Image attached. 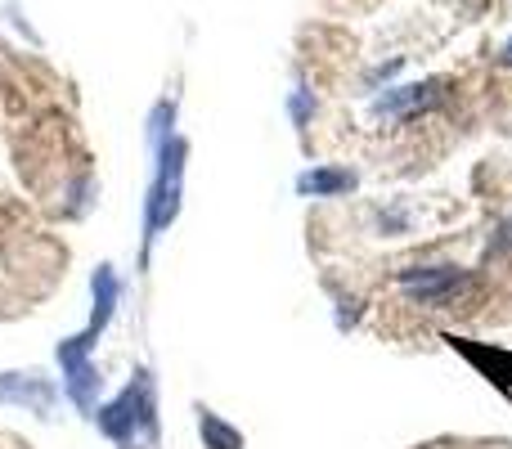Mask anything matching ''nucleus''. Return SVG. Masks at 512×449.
<instances>
[{
    "label": "nucleus",
    "instance_id": "obj_1",
    "mask_svg": "<svg viewBox=\"0 0 512 449\" xmlns=\"http://www.w3.org/2000/svg\"><path fill=\"white\" fill-rule=\"evenodd\" d=\"M400 288L418 306L441 310L454 306L472 288V270H463V265H409V270H400Z\"/></svg>",
    "mask_w": 512,
    "mask_h": 449
},
{
    "label": "nucleus",
    "instance_id": "obj_2",
    "mask_svg": "<svg viewBox=\"0 0 512 449\" xmlns=\"http://www.w3.org/2000/svg\"><path fill=\"white\" fill-rule=\"evenodd\" d=\"M180 171H185V140L171 135L162 144V162H158V180H153V203H149V234H158L162 225L176 216L180 207Z\"/></svg>",
    "mask_w": 512,
    "mask_h": 449
},
{
    "label": "nucleus",
    "instance_id": "obj_3",
    "mask_svg": "<svg viewBox=\"0 0 512 449\" xmlns=\"http://www.w3.org/2000/svg\"><path fill=\"white\" fill-rule=\"evenodd\" d=\"M99 427H104L113 441H131L135 427H144V432H153V400H149V382H131V387L122 391V396L113 400V405L99 414Z\"/></svg>",
    "mask_w": 512,
    "mask_h": 449
},
{
    "label": "nucleus",
    "instance_id": "obj_4",
    "mask_svg": "<svg viewBox=\"0 0 512 449\" xmlns=\"http://www.w3.org/2000/svg\"><path fill=\"white\" fill-rule=\"evenodd\" d=\"M297 189L306 198H342L355 189V171H342V167H315L297 180Z\"/></svg>",
    "mask_w": 512,
    "mask_h": 449
},
{
    "label": "nucleus",
    "instance_id": "obj_5",
    "mask_svg": "<svg viewBox=\"0 0 512 449\" xmlns=\"http://www.w3.org/2000/svg\"><path fill=\"white\" fill-rule=\"evenodd\" d=\"M198 432H203L207 449H243V436L234 432L230 423H221L216 414H207V409H203V418H198Z\"/></svg>",
    "mask_w": 512,
    "mask_h": 449
},
{
    "label": "nucleus",
    "instance_id": "obj_6",
    "mask_svg": "<svg viewBox=\"0 0 512 449\" xmlns=\"http://www.w3.org/2000/svg\"><path fill=\"white\" fill-rule=\"evenodd\" d=\"M495 252H512V216L504 225H499V234H495Z\"/></svg>",
    "mask_w": 512,
    "mask_h": 449
},
{
    "label": "nucleus",
    "instance_id": "obj_7",
    "mask_svg": "<svg viewBox=\"0 0 512 449\" xmlns=\"http://www.w3.org/2000/svg\"><path fill=\"white\" fill-rule=\"evenodd\" d=\"M504 59H508V63H512V41H508V50H504Z\"/></svg>",
    "mask_w": 512,
    "mask_h": 449
}]
</instances>
